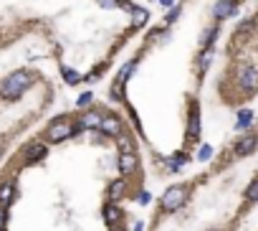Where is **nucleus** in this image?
<instances>
[{
  "label": "nucleus",
  "instance_id": "f257e3e1",
  "mask_svg": "<svg viewBox=\"0 0 258 231\" xmlns=\"http://www.w3.org/2000/svg\"><path fill=\"white\" fill-rule=\"evenodd\" d=\"M31 87H33V74L26 71V69H18V71L8 74L3 81H0V99L15 102V99L23 97Z\"/></svg>",
  "mask_w": 258,
  "mask_h": 231
},
{
  "label": "nucleus",
  "instance_id": "f03ea898",
  "mask_svg": "<svg viewBox=\"0 0 258 231\" xmlns=\"http://www.w3.org/2000/svg\"><path fill=\"white\" fill-rule=\"evenodd\" d=\"M187 196H190V185H170L160 198V208L165 214H175L187 203Z\"/></svg>",
  "mask_w": 258,
  "mask_h": 231
},
{
  "label": "nucleus",
  "instance_id": "7ed1b4c3",
  "mask_svg": "<svg viewBox=\"0 0 258 231\" xmlns=\"http://www.w3.org/2000/svg\"><path fill=\"white\" fill-rule=\"evenodd\" d=\"M76 135V127H74V122L63 115V117H56L51 124H48V130H46V140L48 142H63V140H69Z\"/></svg>",
  "mask_w": 258,
  "mask_h": 231
},
{
  "label": "nucleus",
  "instance_id": "20e7f679",
  "mask_svg": "<svg viewBox=\"0 0 258 231\" xmlns=\"http://www.w3.org/2000/svg\"><path fill=\"white\" fill-rule=\"evenodd\" d=\"M101 112L99 110H84L76 122H74V127H76V135H81L84 130H99V124H101Z\"/></svg>",
  "mask_w": 258,
  "mask_h": 231
},
{
  "label": "nucleus",
  "instance_id": "39448f33",
  "mask_svg": "<svg viewBox=\"0 0 258 231\" xmlns=\"http://www.w3.org/2000/svg\"><path fill=\"white\" fill-rule=\"evenodd\" d=\"M238 8H241V0H215V5H213L215 23H220V20H228V18H233V15H238Z\"/></svg>",
  "mask_w": 258,
  "mask_h": 231
},
{
  "label": "nucleus",
  "instance_id": "423d86ee",
  "mask_svg": "<svg viewBox=\"0 0 258 231\" xmlns=\"http://www.w3.org/2000/svg\"><path fill=\"white\" fill-rule=\"evenodd\" d=\"M200 132H203L200 104L198 102H190V110H187V140H200Z\"/></svg>",
  "mask_w": 258,
  "mask_h": 231
},
{
  "label": "nucleus",
  "instance_id": "0eeeda50",
  "mask_svg": "<svg viewBox=\"0 0 258 231\" xmlns=\"http://www.w3.org/2000/svg\"><path fill=\"white\" fill-rule=\"evenodd\" d=\"M99 132H101L104 137H117V135H122V132H124L122 119H119L117 115H104V117H101V124H99Z\"/></svg>",
  "mask_w": 258,
  "mask_h": 231
},
{
  "label": "nucleus",
  "instance_id": "6e6552de",
  "mask_svg": "<svg viewBox=\"0 0 258 231\" xmlns=\"http://www.w3.org/2000/svg\"><path fill=\"white\" fill-rule=\"evenodd\" d=\"M46 155H48V145H43V142H31V145H26V150H23L26 165H36Z\"/></svg>",
  "mask_w": 258,
  "mask_h": 231
},
{
  "label": "nucleus",
  "instance_id": "1a4fd4ad",
  "mask_svg": "<svg viewBox=\"0 0 258 231\" xmlns=\"http://www.w3.org/2000/svg\"><path fill=\"white\" fill-rule=\"evenodd\" d=\"M238 84L246 92H256L258 89V66H243L238 71Z\"/></svg>",
  "mask_w": 258,
  "mask_h": 231
},
{
  "label": "nucleus",
  "instance_id": "9d476101",
  "mask_svg": "<svg viewBox=\"0 0 258 231\" xmlns=\"http://www.w3.org/2000/svg\"><path fill=\"white\" fill-rule=\"evenodd\" d=\"M119 173L127 178V175H134L137 173V168H139V158L137 153H119Z\"/></svg>",
  "mask_w": 258,
  "mask_h": 231
},
{
  "label": "nucleus",
  "instance_id": "9b49d317",
  "mask_svg": "<svg viewBox=\"0 0 258 231\" xmlns=\"http://www.w3.org/2000/svg\"><path fill=\"white\" fill-rule=\"evenodd\" d=\"M256 145H258V135H256V132H248V135H243L238 142H235L233 153L238 155V158H243V155H251V153L256 150Z\"/></svg>",
  "mask_w": 258,
  "mask_h": 231
},
{
  "label": "nucleus",
  "instance_id": "f8f14e48",
  "mask_svg": "<svg viewBox=\"0 0 258 231\" xmlns=\"http://www.w3.org/2000/svg\"><path fill=\"white\" fill-rule=\"evenodd\" d=\"M218 36H220V23H213L210 28H205V31L200 33V38H198L200 51H203V49H213L215 41H218Z\"/></svg>",
  "mask_w": 258,
  "mask_h": 231
},
{
  "label": "nucleus",
  "instance_id": "ddd939ff",
  "mask_svg": "<svg viewBox=\"0 0 258 231\" xmlns=\"http://www.w3.org/2000/svg\"><path fill=\"white\" fill-rule=\"evenodd\" d=\"M253 122H256L253 110L241 107L238 112H235V130H251V127H253Z\"/></svg>",
  "mask_w": 258,
  "mask_h": 231
},
{
  "label": "nucleus",
  "instance_id": "4468645a",
  "mask_svg": "<svg viewBox=\"0 0 258 231\" xmlns=\"http://www.w3.org/2000/svg\"><path fill=\"white\" fill-rule=\"evenodd\" d=\"M162 163L167 165L170 173H177V171H182V168L190 163V158H187V153H175V155H170V158H162Z\"/></svg>",
  "mask_w": 258,
  "mask_h": 231
},
{
  "label": "nucleus",
  "instance_id": "2eb2a0df",
  "mask_svg": "<svg viewBox=\"0 0 258 231\" xmlns=\"http://www.w3.org/2000/svg\"><path fill=\"white\" fill-rule=\"evenodd\" d=\"M127 193V180L119 178V180H112L109 188H106V196H109V201H122Z\"/></svg>",
  "mask_w": 258,
  "mask_h": 231
},
{
  "label": "nucleus",
  "instance_id": "dca6fc26",
  "mask_svg": "<svg viewBox=\"0 0 258 231\" xmlns=\"http://www.w3.org/2000/svg\"><path fill=\"white\" fill-rule=\"evenodd\" d=\"M101 216H104V221L109 224V226H114V224H119V221H122V208H119V206H114V201H109V203L104 206Z\"/></svg>",
  "mask_w": 258,
  "mask_h": 231
},
{
  "label": "nucleus",
  "instance_id": "f3484780",
  "mask_svg": "<svg viewBox=\"0 0 258 231\" xmlns=\"http://www.w3.org/2000/svg\"><path fill=\"white\" fill-rule=\"evenodd\" d=\"M13 198H15V183L13 180H0V203L10 206Z\"/></svg>",
  "mask_w": 258,
  "mask_h": 231
},
{
  "label": "nucleus",
  "instance_id": "a211bd4d",
  "mask_svg": "<svg viewBox=\"0 0 258 231\" xmlns=\"http://www.w3.org/2000/svg\"><path fill=\"white\" fill-rule=\"evenodd\" d=\"M137 64H139V61L137 58H129V61H124V64H122V69L117 71V79L114 81H119V84H124L129 76H132L134 71H137Z\"/></svg>",
  "mask_w": 258,
  "mask_h": 231
},
{
  "label": "nucleus",
  "instance_id": "6ab92c4d",
  "mask_svg": "<svg viewBox=\"0 0 258 231\" xmlns=\"http://www.w3.org/2000/svg\"><path fill=\"white\" fill-rule=\"evenodd\" d=\"M61 76H63V81H66L69 87H76V84H84V76H81V74H79L76 69L66 66V64L61 66Z\"/></svg>",
  "mask_w": 258,
  "mask_h": 231
},
{
  "label": "nucleus",
  "instance_id": "aec40b11",
  "mask_svg": "<svg viewBox=\"0 0 258 231\" xmlns=\"http://www.w3.org/2000/svg\"><path fill=\"white\" fill-rule=\"evenodd\" d=\"M213 56H215V51H213V49H203V51H200V56H198V74H200V76L210 69Z\"/></svg>",
  "mask_w": 258,
  "mask_h": 231
},
{
  "label": "nucleus",
  "instance_id": "412c9836",
  "mask_svg": "<svg viewBox=\"0 0 258 231\" xmlns=\"http://www.w3.org/2000/svg\"><path fill=\"white\" fill-rule=\"evenodd\" d=\"M117 145H119V153H134V137L129 135V132H122L114 137Z\"/></svg>",
  "mask_w": 258,
  "mask_h": 231
},
{
  "label": "nucleus",
  "instance_id": "4be33fe9",
  "mask_svg": "<svg viewBox=\"0 0 258 231\" xmlns=\"http://www.w3.org/2000/svg\"><path fill=\"white\" fill-rule=\"evenodd\" d=\"M129 15H132V23H134V26H147V23H149V10L142 8V5H137Z\"/></svg>",
  "mask_w": 258,
  "mask_h": 231
},
{
  "label": "nucleus",
  "instance_id": "5701e85b",
  "mask_svg": "<svg viewBox=\"0 0 258 231\" xmlns=\"http://www.w3.org/2000/svg\"><path fill=\"white\" fill-rule=\"evenodd\" d=\"M182 15V5L180 3H175V5H172V8H167V15H165V26L170 28L172 23H177V18Z\"/></svg>",
  "mask_w": 258,
  "mask_h": 231
},
{
  "label": "nucleus",
  "instance_id": "b1692460",
  "mask_svg": "<svg viewBox=\"0 0 258 231\" xmlns=\"http://www.w3.org/2000/svg\"><path fill=\"white\" fill-rule=\"evenodd\" d=\"M109 97H112L114 102H122V104H127V97H124V84L114 81V84H112V89H109Z\"/></svg>",
  "mask_w": 258,
  "mask_h": 231
},
{
  "label": "nucleus",
  "instance_id": "393cba45",
  "mask_svg": "<svg viewBox=\"0 0 258 231\" xmlns=\"http://www.w3.org/2000/svg\"><path fill=\"white\" fill-rule=\"evenodd\" d=\"M91 102H94V92H81V94L76 97V107H79V110H89Z\"/></svg>",
  "mask_w": 258,
  "mask_h": 231
},
{
  "label": "nucleus",
  "instance_id": "a878e982",
  "mask_svg": "<svg viewBox=\"0 0 258 231\" xmlns=\"http://www.w3.org/2000/svg\"><path fill=\"white\" fill-rule=\"evenodd\" d=\"M246 201H248V203H256V201H258V178L248 185V191H246Z\"/></svg>",
  "mask_w": 258,
  "mask_h": 231
},
{
  "label": "nucleus",
  "instance_id": "bb28decb",
  "mask_svg": "<svg viewBox=\"0 0 258 231\" xmlns=\"http://www.w3.org/2000/svg\"><path fill=\"white\" fill-rule=\"evenodd\" d=\"M213 158V145H200V150H198V160L200 163H208Z\"/></svg>",
  "mask_w": 258,
  "mask_h": 231
},
{
  "label": "nucleus",
  "instance_id": "cd10ccee",
  "mask_svg": "<svg viewBox=\"0 0 258 231\" xmlns=\"http://www.w3.org/2000/svg\"><path fill=\"white\" fill-rule=\"evenodd\" d=\"M117 8H122V10H127V13H132V10L137 8V3H132V0H117Z\"/></svg>",
  "mask_w": 258,
  "mask_h": 231
},
{
  "label": "nucleus",
  "instance_id": "c85d7f7f",
  "mask_svg": "<svg viewBox=\"0 0 258 231\" xmlns=\"http://www.w3.org/2000/svg\"><path fill=\"white\" fill-rule=\"evenodd\" d=\"M149 201H152V193H149V191H139V193H137V203H139V206H147Z\"/></svg>",
  "mask_w": 258,
  "mask_h": 231
},
{
  "label": "nucleus",
  "instance_id": "c756f323",
  "mask_svg": "<svg viewBox=\"0 0 258 231\" xmlns=\"http://www.w3.org/2000/svg\"><path fill=\"white\" fill-rule=\"evenodd\" d=\"M5 224H8V206L0 203V229H5Z\"/></svg>",
  "mask_w": 258,
  "mask_h": 231
},
{
  "label": "nucleus",
  "instance_id": "7c9ffc66",
  "mask_svg": "<svg viewBox=\"0 0 258 231\" xmlns=\"http://www.w3.org/2000/svg\"><path fill=\"white\" fill-rule=\"evenodd\" d=\"M253 28V20H243V23L238 26V31H235V36H238V33H248Z\"/></svg>",
  "mask_w": 258,
  "mask_h": 231
},
{
  "label": "nucleus",
  "instance_id": "2f4dec72",
  "mask_svg": "<svg viewBox=\"0 0 258 231\" xmlns=\"http://www.w3.org/2000/svg\"><path fill=\"white\" fill-rule=\"evenodd\" d=\"M96 3H99L104 10H112V8H117V0H96Z\"/></svg>",
  "mask_w": 258,
  "mask_h": 231
},
{
  "label": "nucleus",
  "instance_id": "473e14b6",
  "mask_svg": "<svg viewBox=\"0 0 258 231\" xmlns=\"http://www.w3.org/2000/svg\"><path fill=\"white\" fill-rule=\"evenodd\" d=\"M129 231H144V221H134Z\"/></svg>",
  "mask_w": 258,
  "mask_h": 231
},
{
  "label": "nucleus",
  "instance_id": "72a5a7b5",
  "mask_svg": "<svg viewBox=\"0 0 258 231\" xmlns=\"http://www.w3.org/2000/svg\"><path fill=\"white\" fill-rule=\"evenodd\" d=\"M157 3H160L162 8H172V5H175V0H157Z\"/></svg>",
  "mask_w": 258,
  "mask_h": 231
},
{
  "label": "nucleus",
  "instance_id": "f704fd0d",
  "mask_svg": "<svg viewBox=\"0 0 258 231\" xmlns=\"http://www.w3.org/2000/svg\"><path fill=\"white\" fill-rule=\"evenodd\" d=\"M109 229H112V231H124V229H122L119 224H114V226H109Z\"/></svg>",
  "mask_w": 258,
  "mask_h": 231
},
{
  "label": "nucleus",
  "instance_id": "c9c22d12",
  "mask_svg": "<svg viewBox=\"0 0 258 231\" xmlns=\"http://www.w3.org/2000/svg\"><path fill=\"white\" fill-rule=\"evenodd\" d=\"M208 231H220V229H208Z\"/></svg>",
  "mask_w": 258,
  "mask_h": 231
},
{
  "label": "nucleus",
  "instance_id": "e433bc0d",
  "mask_svg": "<svg viewBox=\"0 0 258 231\" xmlns=\"http://www.w3.org/2000/svg\"><path fill=\"white\" fill-rule=\"evenodd\" d=\"M0 155H3V148H0Z\"/></svg>",
  "mask_w": 258,
  "mask_h": 231
},
{
  "label": "nucleus",
  "instance_id": "4c0bfd02",
  "mask_svg": "<svg viewBox=\"0 0 258 231\" xmlns=\"http://www.w3.org/2000/svg\"><path fill=\"white\" fill-rule=\"evenodd\" d=\"M0 231H5V229H0Z\"/></svg>",
  "mask_w": 258,
  "mask_h": 231
},
{
  "label": "nucleus",
  "instance_id": "58836bf2",
  "mask_svg": "<svg viewBox=\"0 0 258 231\" xmlns=\"http://www.w3.org/2000/svg\"><path fill=\"white\" fill-rule=\"evenodd\" d=\"M256 18H258V15H256Z\"/></svg>",
  "mask_w": 258,
  "mask_h": 231
}]
</instances>
